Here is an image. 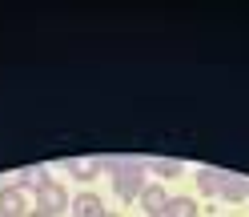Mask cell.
<instances>
[{
    "label": "cell",
    "mask_w": 249,
    "mask_h": 217,
    "mask_svg": "<svg viewBox=\"0 0 249 217\" xmlns=\"http://www.w3.org/2000/svg\"><path fill=\"white\" fill-rule=\"evenodd\" d=\"M249 197V185L241 181V177H229L225 185H221V201H245Z\"/></svg>",
    "instance_id": "cell-9"
},
{
    "label": "cell",
    "mask_w": 249,
    "mask_h": 217,
    "mask_svg": "<svg viewBox=\"0 0 249 217\" xmlns=\"http://www.w3.org/2000/svg\"><path fill=\"white\" fill-rule=\"evenodd\" d=\"M161 217H197V201L193 197H169Z\"/></svg>",
    "instance_id": "cell-8"
},
{
    "label": "cell",
    "mask_w": 249,
    "mask_h": 217,
    "mask_svg": "<svg viewBox=\"0 0 249 217\" xmlns=\"http://www.w3.org/2000/svg\"><path fill=\"white\" fill-rule=\"evenodd\" d=\"M0 217H28V197L20 185H4L0 189Z\"/></svg>",
    "instance_id": "cell-3"
},
{
    "label": "cell",
    "mask_w": 249,
    "mask_h": 217,
    "mask_svg": "<svg viewBox=\"0 0 249 217\" xmlns=\"http://www.w3.org/2000/svg\"><path fill=\"white\" fill-rule=\"evenodd\" d=\"M165 205H169L165 185H145V189H141V209H145L149 217H161V213H165Z\"/></svg>",
    "instance_id": "cell-6"
},
{
    "label": "cell",
    "mask_w": 249,
    "mask_h": 217,
    "mask_svg": "<svg viewBox=\"0 0 249 217\" xmlns=\"http://www.w3.org/2000/svg\"><path fill=\"white\" fill-rule=\"evenodd\" d=\"M69 209H72V217H105V213H108V209H105V201L92 193V189L76 193V197L69 201Z\"/></svg>",
    "instance_id": "cell-4"
},
{
    "label": "cell",
    "mask_w": 249,
    "mask_h": 217,
    "mask_svg": "<svg viewBox=\"0 0 249 217\" xmlns=\"http://www.w3.org/2000/svg\"><path fill=\"white\" fill-rule=\"evenodd\" d=\"M105 169V161H97V157H72L69 161V173L76 177V181H92Z\"/></svg>",
    "instance_id": "cell-7"
},
{
    "label": "cell",
    "mask_w": 249,
    "mask_h": 217,
    "mask_svg": "<svg viewBox=\"0 0 249 217\" xmlns=\"http://www.w3.org/2000/svg\"><path fill=\"white\" fill-rule=\"evenodd\" d=\"M44 181H49V173H44V169H36V165H33V169H24V173H20V185H33V193L40 189Z\"/></svg>",
    "instance_id": "cell-11"
},
{
    "label": "cell",
    "mask_w": 249,
    "mask_h": 217,
    "mask_svg": "<svg viewBox=\"0 0 249 217\" xmlns=\"http://www.w3.org/2000/svg\"><path fill=\"white\" fill-rule=\"evenodd\" d=\"M28 217H49V213H40V209H33V213H28Z\"/></svg>",
    "instance_id": "cell-12"
},
{
    "label": "cell",
    "mask_w": 249,
    "mask_h": 217,
    "mask_svg": "<svg viewBox=\"0 0 249 217\" xmlns=\"http://www.w3.org/2000/svg\"><path fill=\"white\" fill-rule=\"evenodd\" d=\"M153 173H157V177H177V173H181V161L161 157V161H153Z\"/></svg>",
    "instance_id": "cell-10"
},
{
    "label": "cell",
    "mask_w": 249,
    "mask_h": 217,
    "mask_svg": "<svg viewBox=\"0 0 249 217\" xmlns=\"http://www.w3.org/2000/svg\"><path fill=\"white\" fill-rule=\"evenodd\" d=\"M36 209H40V213H49V217H60V213L69 209V193H65V185H56V181L49 177V181L36 189Z\"/></svg>",
    "instance_id": "cell-2"
},
{
    "label": "cell",
    "mask_w": 249,
    "mask_h": 217,
    "mask_svg": "<svg viewBox=\"0 0 249 217\" xmlns=\"http://www.w3.org/2000/svg\"><path fill=\"white\" fill-rule=\"evenodd\" d=\"M105 217H121V213H105Z\"/></svg>",
    "instance_id": "cell-13"
},
{
    "label": "cell",
    "mask_w": 249,
    "mask_h": 217,
    "mask_svg": "<svg viewBox=\"0 0 249 217\" xmlns=\"http://www.w3.org/2000/svg\"><path fill=\"white\" fill-rule=\"evenodd\" d=\"M105 169L113 173V189L117 197L129 205V201H141V189H145V165L137 157H113L105 161Z\"/></svg>",
    "instance_id": "cell-1"
},
{
    "label": "cell",
    "mask_w": 249,
    "mask_h": 217,
    "mask_svg": "<svg viewBox=\"0 0 249 217\" xmlns=\"http://www.w3.org/2000/svg\"><path fill=\"white\" fill-rule=\"evenodd\" d=\"M225 181H229V173H221V169H213V165L197 169V189L205 193V197H221V185Z\"/></svg>",
    "instance_id": "cell-5"
}]
</instances>
